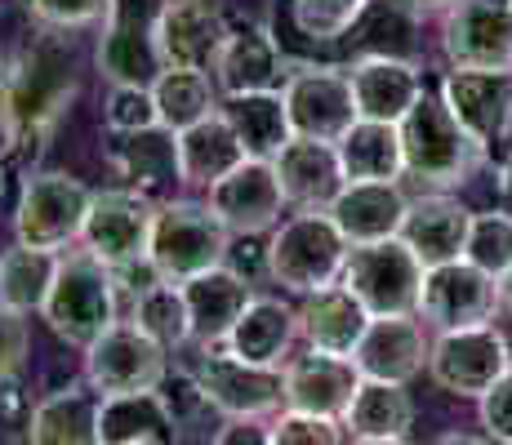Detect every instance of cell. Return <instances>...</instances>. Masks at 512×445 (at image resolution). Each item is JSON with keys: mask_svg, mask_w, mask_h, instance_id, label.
I'll return each instance as SVG.
<instances>
[{"mask_svg": "<svg viewBox=\"0 0 512 445\" xmlns=\"http://www.w3.org/2000/svg\"><path fill=\"white\" fill-rule=\"evenodd\" d=\"M81 94V45L76 32L41 27L0 76V143L5 165L18 174H36L41 156L54 143L63 116Z\"/></svg>", "mask_w": 512, "mask_h": 445, "instance_id": "obj_1", "label": "cell"}, {"mask_svg": "<svg viewBox=\"0 0 512 445\" xmlns=\"http://www.w3.org/2000/svg\"><path fill=\"white\" fill-rule=\"evenodd\" d=\"M401 152H406V174L428 192H459L486 165V147L459 125L446 98L428 89L401 121Z\"/></svg>", "mask_w": 512, "mask_h": 445, "instance_id": "obj_2", "label": "cell"}, {"mask_svg": "<svg viewBox=\"0 0 512 445\" xmlns=\"http://www.w3.org/2000/svg\"><path fill=\"white\" fill-rule=\"evenodd\" d=\"M116 299H121V285H116L112 267L98 263L85 250H72V254H58V272L41 316L67 348L85 352L94 339H103L121 321V303Z\"/></svg>", "mask_w": 512, "mask_h": 445, "instance_id": "obj_3", "label": "cell"}, {"mask_svg": "<svg viewBox=\"0 0 512 445\" xmlns=\"http://www.w3.org/2000/svg\"><path fill=\"white\" fill-rule=\"evenodd\" d=\"M352 245L334 227L330 210H294L268 236V276L290 294H317L339 285Z\"/></svg>", "mask_w": 512, "mask_h": 445, "instance_id": "obj_4", "label": "cell"}, {"mask_svg": "<svg viewBox=\"0 0 512 445\" xmlns=\"http://www.w3.org/2000/svg\"><path fill=\"white\" fill-rule=\"evenodd\" d=\"M232 254V232L219 214L210 210V201H165L156 205L152 219V245H147V259L156 263V272L165 281L183 285L192 276H205L214 267H223Z\"/></svg>", "mask_w": 512, "mask_h": 445, "instance_id": "obj_5", "label": "cell"}, {"mask_svg": "<svg viewBox=\"0 0 512 445\" xmlns=\"http://www.w3.org/2000/svg\"><path fill=\"white\" fill-rule=\"evenodd\" d=\"M94 205V187H85L76 174L63 170H36L23 178L14 210V241L27 250L67 254L85 232Z\"/></svg>", "mask_w": 512, "mask_h": 445, "instance_id": "obj_6", "label": "cell"}, {"mask_svg": "<svg viewBox=\"0 0 512 445\" xmlns=\"http://www.w3.org/2000/svg\"><path fill=\"white\" fill-rule=\"evenodd\" d=\"M423 276L428 267L419 263V254L401 236H392V241L352 245L339 285L370 316H419Z\"/></svg>", "mask_w": 512, "mask_h": 445, "instance_id": "obj_7", "label": "cell"}, {"mask_svg": "<svg viewBox=\"0 0 512 445\" xmlns=\"http://www.w3.org/2000/svg\"><path fill=\"white\" fill-rule=\"evenodd\" d=\"M170 0H107L103 36H98L94 63L107 85H156L165 72L161 58V14Z\"/></svg>", "mask_w": 512, "mask_h": 445, "instance_id": "obj_8", "label": "cell"}, {"mask_svg": "<svg viewBox=\"0 0 512 445\" xmlns=\"http://www.w3.org/2000/svg\"><path fill=\"white\" fill-rule=\"evenodd\" d=\"M281 98H285V112H290L294 138L339 143V138L361 121L357 94H352V81H348V67L290 63Z\"/></svg>", "mask_w": 512, "mask_h": 445, "instance_id": "obj_9", "label": "cell"}, {"mask_svg": "<svg viewBox=\"0 0 512 445\" xmlns=\"http://www.w3.org/2000/svg\"><path fill=\"white\" fill-rule=\"evenodd\" d=\"M170 374V352L147 339L134 321H116L103 339L85 348V383L103 397H134L156 392Z\"/></svg>", "mask_w": 512, "mask_h": 445, "instance_id": "obj_10", "label": "cell"}, {"mask_svg": "<svg viewBox=\"0 0 512 445\" xmlns=\"http://www.w3.org/2000/svg\"><path fill=\"white\" fill-rule=\"evenodd\" d=\"M499 308H504V299H499V276L481 272V267L468 259L428 267V276H423L419 321L428 325L432 334L490 325Z\"/></svg>", "mask_w": 512, "mask_h": 445, "instance_id": "obj_11", "label": "cell"}, {"mask_svg": "<svg viewBox=\"0 0 512 445\" xmlns=\"http://www.w3.org/2000/svg\"><path fill=\"white\" fill-rule=\"evenodd\" d=\"M508 370L512 365L504 348V330H495V325H472V330H450L432 339L428 374L450 397L481 401Z\"/></svg>", "mask_w": 512, "mask_h": 445, "instance_id": "obj_12", "label": "cell"}, {"mask_svg": "<svg viewBox=\"0 0 512 445\" xmlns=\"http://www.w3.org/2000/svg\"><path fill=\"white\" fill-rule=\"evenodd\" d=\"M201 392L210 397L214 414L223 419H268L285 410V379L281 370H263L228 348H201V361L192 365Z\"/></svg>", "mask_w": 512, "mask_h": 445, "instance_id": "obj_13", "label": "cell"}, {"mask_svg": "<svg viewBox=\"0 0 512 445\" xmlns=\"http://www.w3.org/2000/svg\"><path fill=\"white\" fill-rule=\"evenodd\" d=\"M441 54L450 67L512 72V0H455L441 14Z\"/></svg>", "mask_w": 512, "mask_h": 445, "instance_id": "obj_14", "label": "cell"}, {"mask_svg": "<svg viewBox=\"0 0 512 445\" xmlns=\"http://www.w3.org/2000/svg\"><path fill=\"white\" fill-rule=\"evenodd\" d=\"M152 219L156 205L134 196L130 187H107V192H94L90 219H85L81 232V250L94 254L98 263L116 267L147 259V245H152Z\"/></svg>", "mask_w": 512, "mask_h": 445, "instance_id": "obj_15", "label": "cell"}, {"mask_svg": "<svg viewBox=\"0 0 512 445\" xmlns=\"http://www.w3.org/2000/svg\"><path fill=\"white\" fill-rule=\"evenodd\" d=\"M432 334L419 316H370L366 334H361L352 365L361 379L374 383H410L428 370Z\"/></svg>", "mask_w": 512, "mask_h": 445, "instance_id": "obj_16", "label": "cell"}, {"mask_svg": "<svg viewBox=\"0 0 512 445\" xmlns=\"http://www.w3.org/2000/svg\"><path fill=\"white\" fill-rule=\"evenodd\" d=\"M285 192L272 161H241L228 178L210 187V210L228 223L232 236H263L281 223Z\"/></svg>", "mask_w": 512, "mask_h": 445, "instance_id": "obj_17", "label": "cell"}, {"mask_svg": "<svg viewBox=\"0 0 512 445\" xmlns=\"http://www.w3.org/2000/svg\"><path fill=\"white\" fill-rule=\"evenodd\" d=\"M441 98L486 152L512 134V72L455 67L441 81Z\"/></svg>", "mask_w": 512, "mask_h": 445, "instance_id": "obj_18", "label": "cell"}, {"mask_svg": "<svg viewBox=\"0 0 512 445\" xmlns=\"http://www.w3.org/2000/svg\"><path fill=\"white\" fill-rule=\"evenodd\" d=\"M285 72H290V58L281 54L277 36H272L263 23L228 27V41H223L219 58H214V67H210V76H214V85H219L223 98L281 89Z\"/></svg>", "mask_w": 512, "mask_h": 445, "instance_id": "obj_19", "label": "cell"}, {"mask_svg": "<svg viewBox=\"0 0 512 445\" xmlns=\"http://www.w3.org/2000/svg\"><path fill=\"white\" fill-rule=\"evenodd\" d=\"M281 379H285V410L326 414V419H343L361 388V370L352 365V356H334L317 348L290 356Z\"/></svg>", "mask_w": 512, "mask_h": 445, "instance_id": "obj_20", "label": "cell"}, {"mask_svg": "<svg viewBox=\"0 0 512 445\" xmlns=\"http://www.w3.org/2000/svg\"><path fill=\"white\" fill-rule=\"evenodd\" d=\"M112 170L121 187L152 205L174 201V187H183V165H179V134L152 125V130L125 134L112 147Z\"/></svg>", "mask_w": 512, "mask_h": 445, "instance_id": "obj_21", "label": "cell"}, {"mask_svg": "<svg viewBox=\"0 0 512 445\" xmlns=\"http://www.w3.org/2000/svg\"><path fill=\"white\" fill-rule=\"evenodd\" d=\"M348 81L357 94L361 121L401 125L406 112L423 98V72L401 54H361L348 63Z\"/></svg>", "mask_w": 512, "mask_h": 445, "instance_id": "obj_22", "label": "cell"}, {"mask_svg": "<svg viewBox=\"0 0 512 445\" xmlns=\"http://www.w3.org/2000/svg\"><path fill=\"white\" fill-rule=\"evenodd\" d=\"M161 58L165 67H183V72H210L228 41V18L210 0H170L161 14Z\"/></svg>", "mask_w": 512, "mask_h": 445, "instance_id": "obj_23", "label": "cell"}, {"mask_svg": "<svg viewBox=\"0 0 512 445\" xmlns=\"http://www.w3.org/2000/svg\"><path fill=\"white\" fill-rule=\"evenodd\" d=\"M472 232V210L450 192H428L406 205V223H401V241L419 254L423 267H441L464 259Z\"/></svg>", "mask_w": 512, "mask_h": 445, "instance_id": "obj_24", "label": "cell"}, {"mask_svg": "<svg viewBox=\"0 0 512 445\" xmlns=\"http://www.w3.org/2000/svg\"><path fill=\"white\" fill-rule=\"evenodd\" d=\"M183 299L192 312V343L196 348H223L232 325L245 316L254 303V281H245L236 267H214L205 276L183 281Z\"/></svg>", "mask_w": 512, "mask_h": 445, "instance_id": "obj_25", "label": "cell"}, {"mask_svg": "<svg viewBox=\"0 0 512 445\" xmlns=\"http://www.w3.org/2000/svg\"><path fill=\"white\" fill-rule=\"evenodd\" d=\"M272 165H277L281 192L294 210H330L334 196L348 183L334 143H317V138H290Z\"/></svg>", "mask_w": 512, "mask_h": 445, "instance_id": "obj_26", "label": "cell"}, {"mask_svg": "<svg viewBox=\"0 0 512 445\" xmlns=\"http://www.w3.org/2000/svg\"><path fill=\"white\" fill-rule=\"evenodd\" d=\"M294 339H303L299 308L272 299V294H254V303L245 308L241 321L232 325L223 348L232 356H241V361H250V365H263V370H285Z\"/></svg>", "mask_w": 512, "mask_h": 445, "instance_id": "obj_27", "label": "cell"}, {"mask_svg": "<svg viewBox=\"0 0 512 445\" xmlns=\"http://www.w3.org/2000/svg\"><path fill=\"white\" fill-rule=\"evenodd\" d=\"M406 205L410 201L397 183H343V192L330 205V219L348 236V245H374L401 236Z\"/></svg>", "mask_w": 512, "mask_h": 445, "instance_id": "obj_28", "label": "cell"}, {"mask_svg": "<svg viewBox=\"0 0 512 445\" xmlns=\"http://www.w3.org/2000/svg\"><path fill=\"white\" fill-rule=\"evenodd\" d=\"M98 414H103V392H94L90 383H67L36 401L27 445H103Z\"/></svg>", "mask_w": 512, "mask_h": 445, "instance_id": "obj_29", "label": "cell"}, {"mask_svg": "<svg viewBox=\"0 0 512 445\" xmlns=\"http://www.w3.org/2000/svg\"><path fill=\"white\" fill-rule=\"evenodd\" d=\"M370 325V312L352 299L343 285H326L317 294H303L299 303V334L308 339V348L352 356Z\"/></svg>", "mask_w": 512, "mask_h": 445, "instance_id": "obj_30", "label": "cell"}, {"mask_svg": "<svg viewBox=\"0 0 512 445\" xmlns=\"http://www.w3.org/2000/svg\"><path fill=\"white\" fill-rule=\"evenodd\" d=\"M348 183H401L406 152H401V125L388 121H357L334 143Z\"/></svg>", "mask_w": 512, "mask_h": 445, "instance_id": "obj_31", "label": "cell"}, {"mask_svg": "<svg viewBox=\"0 0 512 445\" xmlns=\"http://www.w3.org/2000/svg\"><path fill=\"white\" fill-rule=\"evenodd\" d=\"M219 112L232 121L250 161H277L285 143L294 138L290 112H285L281 89H263V94H232L219 103Z\"/></svg>", "mask_w": 512, "mask_h": 445, "instance_id": "obj_32", "label": "cell"}, {"mask_svg": "<svg viewBox=\"0 0 512 445\" xmlns=\"http://www.w3.org/2000/svg\"><path fill=\"white\" fill-rule=\"evenodd\" d=\"M241 161H250L236 138L232 121L223 112L196 121L192 130L179 134V165H183V187H214L219 178H228Z\"/></svg>", "mask_w": 512, "mask_h": 445, "instance_id": "obj_33", "label": "cell"}, {"mask_svg": "<svg viewBox=\"0 0 512 445\" xmlns=\"http://www.w3.org/2000/svg\"><path fill=\"white\" fill-rule=\"evenodd\" d=\"M343 428L352 441H383V437H406L415 428V401H410L406 383H374L361 379L357 397H352Z\"/></svg>", "mask_w": 512, "mask_h": 445, "instance_id": "obj_34", "label": "cell"}, {"mask_svg": "<svg viewBox=\"0 0 512 445\" xmlns=\"http://www.w3.org/2000/svg\"><path fill=\"white\" fill-rule=\"evenodd\" d=\"M156 98V116H161L165 130L183 134L196 121L219 112V85L210 72H183V67H165L152 85Z\"/></svg>", "mask_w": 512, "mask_h": 445, "instance_id": "obj_35", "label": "cell"}, {"mask_svg": "<svg viewBox=\"0 0 512 445\" xmlns=\"http://www.w3.org/2000/svg\"><path fill=\"white\" fill-rule=\"evenodd\" d=\"M58 272V254L45 250H27V245L14 241V250L0 254V308L32 316L45 308L49 285H54Z\"/></svg>", "mask_w": 512, "mask_h": 445, "instance_id": "obj_36", "label": "cell"}, {"mask_svg": "<svg viewBox=\"0 0 512 445\" xmlns=\"http://www.w3.org/2000/svg\"><path fill=\"white\" fill-rule=\"evenodd\" d=\"M170 414L156 392H134V397H103L98 414V437L103 445H139V441H165L170 437Z\"/></svg>", "mask_w": 512, "mask_h": 445, "instance_id": "obj_37", "label": "cell"}, {"mask_svg": "<svg viewBox=\"0 0 512 445\" xmlns=\"http://www.w3.org/2000/svg\"><path fill=\"white\" fill-rule=\"evenodd\" d=\"M130 321L139 325L147 339L161 343L165 352L192 343V312H187L183 285H174V281H161V285H152L147 294H139V299H134Z\"/></svg>", "mask_w": 512, "mask_h": 445, "instance_id": "obj_38", "label": "cell"}, {"mask_svg": "<svg viewBox=\"0 0 512 445\" xmlns=\"http://www.w3.org/2000/svg\"><path fill=\"white\" fill-rule=\"evenodd\" d=\"M370 5L374 0H290V18L299 27V36L326 45V41L348 36L370 14Z\"/></svg>", "mask_w": 512, "mask_h": 445, "instance_id": "obj_39", "label": "cell"}, {"mask_svg": "<svg viewBox=\"0 0 512 445\" xmlns=\"http://www.w3.org/2000/svg\"><path fill=\"white\" fill-rule=\"evenodd\" d=\"M468 263H477L481 272L504 276L512 267V214L508 210H477L468 232Z\"/></svg>", "mask_w": 512, "mask_h": 445, "instance_id": "obj_40", "label": "cell"}, {"mask_svg": "<svg viewBox=\"0 0 512 445\" xmlns=\"http://www.w3.org/2000/svg\"><path fill=\"white\" fill-rule=\"evenodd\" d=\"M103 125H107V134H112V138H125V134H139V130L161 125L152 85H112V89H107Z\"/></svg>", "mask_w": 512, "mask_h": 445, "instance_id": "obj_41", "label": "cell"}, {"mask_svg": "<svg viewBox=\"0 0 512 445\" xmlns=\"http://www.w3.org/2000/svg\"><path fill=\"white\" fill-rule=\"evenodd\" d=\"M156 397H161L165 414H170V428L174 432H192L201 428L205 419H210V397L201 392V383H196L192 370H170L165 374V383L156 388Z\"/></svg>", "mask_w": 512, "mask_h": 445, "instance_id": "obj_42", "label": "cell"}, {"mask_svg": "<svg viewBox=\"0 0 512 445\" xmlns=\"http://www.w3.org/2000/svg\"><path fill=\"white\" fill-rule=\"evenodd\" d=\"M272 445H343V419H326V414H303V410H277L268 423Z\"/></svg>", "mask_w": 512, "mask_h": 445, "instance_id": "obj_43", "label": "cell"}, {"mask_svg": "<svg viewBox=\"0 0 512 445\" xmlns=\"http://www.w3.org/2000/svg\"><path fill=\"white\" fill-rule=\"evenodd\" d=\"M23 9L41 27H63V32H85L107 18V0H23Z\"/></svg>", "mask_w": 512, "mask_h": 445, "instance_id": "obj_44", "label": "cell"}, {"mask_svg": "<svg viewBox=\"0 0 512 445\" xmlns=\"http://www.w3.org/2000/svg\"><path fill=\"white\" fill-rule=\"evenodd\" d=\"M32 414H36V401L27 392V383L18 374H5L0 379V441H27Z\"/></svg>", "mask_w": 512, "mask_h": 445, "instance_id": "obj_45", "label": "cell"}, {"mask_svg": "<svg viewBox=\"0 0 512 445\" xmlns=\"http://www.w3.org/2000/svg\"><path fill=\"white\" fill-rule=\"evenodd\" d=\"M477 414H481V428H486L490 441L512 445V370L477 401Z\"/></svg>", "mask_w": 512, "mask_h": 445, "instance_id": "obj_46", "label": "cell"}, {"mask_svg": "<svg viewBox=\"0 0 512 445\" xmlns=\"http://www.w3.org/2000/svg\"><path fill=\"white\" fill-rule=\"evenodd\" d=\"M27 352H32V325H27V316L0 308V379L23 370Z\"/></svg>", "mask_w": 512, "mask_h": 445, "instance_id": "obj_47", "label": "cell"}, {"mask_svg": "<svg viewBox=\"0 0 512 445\" xmlns=\"http://www.w3.org/2000/svg\"><path fill=\"white\" fill-rule=\"evenodd\" d=\"M210 445H272V432L263 419H228L210 437Z\"/></svg>", "mask_w": 512, "mask_h": 445, "instance_id": "obj_48", "label": "cell"}, {"mask_svg": "<svg viewBox=\"0 0 512 445\" xmlns=\"http://www.w3.org/2000/svg\"><path fill=\"white\" fill-rule=\"evenodd\" d=\"M401 9H410V14L415 18H428V14H446L450 5H455V0H397Z\"/></svg>", "mask_w": 512, "mask_h": 445, "instance_id": "obj_49", "label": "cell"}, {"mask_svg": "<svg viewBox=\"0 0 512 445\" xmlns=\"http://www.w3.org/2000/svg\"><path fill=\"white\" fill-rule=\"evenodd\" d=\"M499 299H504V312H512V267L499 276Z\"/></svg>", "mask_w": 512, "mask_h": 445, "instance_id": "obj_50", "label": "cell"}, {"mask_svg": "<svg viewBox=\"0 0 512 445\" xmlns=\"http://www.w3.org/2000/svg\"><path fill=\"white\" fill-rule=\"evenodd\" d=\"M432 445H490V437L481 441V437H464V432H455V437H441V441H432Z\"/></svg>", "mask_w": 512, "mask_h": 445, "instance_id": "obj_51", "label": "cell"}, {"mask_svg": "<svg viewBox=\"0 0 512 445\" xmlns=\"http://www.w3.org/2000/svg\"><path fill=\"white\" fill-rule=\"evenodd\" d=\"M352 445H410L406 437H383V441H352Z\"/></svg>", "mask_w": 512, "mask_h": 445, "instance_id": "obj_52", "label": "cell"}, {"mask_svg": "<svg viewBox=\"0 0 512 445\" xmlns=\"http://www.w3.org/2000/svg\"><path fill=\"white\" fill-rule=\"evenodd\" d=\"M504 348H508V365H512V325L504 330Z\"/></svg>", "mask_w": 512, "mask_h": 445, "instance_id": "obj_53", "label": "cell"}, {"mask_svg": "<svg viewBox=\"0 0 512 445\" xmlns=\"http://www.w3.org/2000/svg\"><path fill=\"white\" fill-rule=\"evenodd\" d=\"M0 201H5V156H0Z\"/></svg>", "mask_w": 512, "mask_h": 445, "instance_id": "obj_54", "label": "cell"}, {"mask_svg": "<svg viewBox=\"0 0 512 445\" xmlns=\"http://www.w3.org/2000/svg\"><path fill=\"white\" fill-rule=\"evenodd\" d=\"M504 183H508V196H512V156H508V170H504Z\"/></svg>", "mask_w": 512, "mask_h": 445, "instance_id": "obj_55", "label": "cell"}, {"mask_svg": "<svg viewBox=\"0 0 512 445\" xmlns=\"http://www.w3.org/2000/svg\"><path fill=\"white\" fill-rule=\"evenodd\" d=\"M139 445H165V441H139Z\"/></svg>", "mask_w": 512, "mask_h": 445, "instance_id": "obj_56", "label": "cell"}, {"mask_svg": "<svg viewBox=\"0 0 512 445\" xmlns=\"http://www.w3.org/2000/svg\"><path fill=\"white\" fill-rule=\"evenodd\" d=\"M0 76H5V58H0Z\"/></svg>", "mask_w": 512, "mask_h": 445, "instance_id": "obj_57", "label": "cell"}, {"mask_svg": "<svg viewBox=\"0 0 512 445\" xmlns=\"http://www.w3.org/2000/svg\"><path fill=\"white\" fill-rule=\"evenodd\" d=\"M205 445H210V441H205Z\"/></svg>", "mask_w": 512, "mask_h": 445, "instance_id": "obj_58", "label": "cell"}]
</instances>
